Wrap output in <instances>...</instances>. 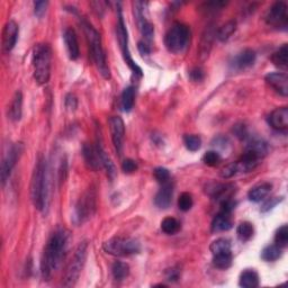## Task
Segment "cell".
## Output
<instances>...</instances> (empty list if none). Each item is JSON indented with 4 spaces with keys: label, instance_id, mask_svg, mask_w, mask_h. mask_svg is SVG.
Segmentation results:
<instances>
[{
    "label": "cell",
    "instance_id": "obj_1",
    "mask_svg": "<svg viewBox=\"0 0 288 288\" xmlns=\"http://www.w3.org/2000/svg\"><path fill=\"white\" fill-rule=\"evenodd\" d=\"M69 233L64 229H57L51 234L43 252L41 272L44 280H50L51 276L59 269L68 248Z\"/></svg>",
    "mask_w": 288,
    "mask_h": 288
},
{
    "label": "cell",
    "instance_id": "obj_2",
    "mask_svg": "<svg viewBox=\"0 0 288 288\" xmlns=\"http://www.w3.org/2000/svg\"><path fill=\"white\" fill-rule=\"evenodd\" d=\"M31 197L33 205L38 210H43L46 206L47 185H46V163L42 157L38 158L33 171L31 181Z\"/></svg>",
    "mask_w": 288,
    "mask_h": 288
},
{
    "label": "cell",
    "instance_id": "obj_3",
    "mask_svg": "<svg viewBox=\"0 0 288 288\" xmlns=\"http://www.w3.org/2000/svg\"><path fill=\"white\" fill-rule=\"evenodd\" d=\"M51 60L52 52L49 45L41 43L34 46L32 55L33 75L38 85L49 83L51 77Z\"/></svg>",
    "mask_w": 288,
    "mask_h": 288
},
{
    "label": "cell",
    "instance_id": "obj_4",
    "mask_svg": "<svg viewBox=\"0 0 288 288\" xmlns=\"http://www.w3.org/2000/svg\"><path fill=\"white\" fill-rule=\"evenodd\" d=\"M84 30L87 36V41L89 44V50L91 52V56L95 61L96 65L99 74L102 75L105 79L110 78V71L106 62V55H105V51L103 49L102 37H100L99 33L95 30L93 25H90L88 22H84Z\"/></svg>",
    "mask_w": 288,
    "mask_h": 288
},
{
    "label": "cell",
    "instance_id": "obj_5",
    "mask_svg": "<svg viewBox=\"0 0 288 288\" xmlns=\"http://www.w3.org/2000/svg\"><path fill=\"white\" fill-rule=\"evenodd\" d=\"M87 249L88 243L86 241L81 242L79 246L77 247L74 256H72L71 260L65 268L63 280H62V285L64 287L75 286L76 282L78 281L80 273L83 271V268L85 266L86 258H87Z\"/></svg>",
    "mask_w": 288,
    "mask_h": 288
},
{
    "label": "cell",
    "instance_id": "obj_6",
    "mask_svg": "<svg viewBox=\"0 0 288 288\" xmlns=\"http://www.w3.org/2000/svg\"><path fill=\"white\" fill-rule=\"evenodd\" d=\"M190 38L189 27L182 23H175L165 37V44L168 51L171 53L179 54L184 52L188 45Z\"/></svg>",
    "mask_w": 288,
    "mask_h": 288
},
{
    "label": "cell",
    "instance_id": "obj_7",
    "mask_svg": "<svg viewBox=\"0 0 288 288\" xmlns=\"http://www.w3.org/2000/svg\"><path fill=\"white\" fill-rule=\"evenodd\" d=\"M103 249L105 252L117 257H127L140 252L141 246L136 240L131 238L116 237L104 242Z\"/></svg>",
    "mask_w": 288,
    "mask_h": 288
},
{
    "label": "cell",
    "instance_id": "obj_8",
    "mask_svg": "<svg viewBox=\"0 0 288 288\" xmlns=\"http://www.w3.org/2000/svg\"><path fill=\"white\" fill-rule=\"evenodd\" d=\"M96 190L95 188H89L79 198L75 208V220L77 224H83L93 218L96 212Z\"/></svg>",
    "mask_w": 288,
    "mask_h": 288
},
{
    "label": "cell",
    "instance_id": "obj_9",
    "mask_svg": "<svg viewBox=\"0 0 288 288\" xmlns=\"http://www.w3.org/2000/svg\"><path fill=\"white\" fill-rule=\"evenodd\" d=\"M117 38L119 42V45H121V50L123 52L124 59L127 65L129 66L134 74H136L138 76H142V70L140 66L136 64V62L132 59L131 52L128 50V36H127V30L126 25L124 23V18L122 15L121 8H118V21H117Z\"/></svg>",
    "mask_w": 288,
    "mask_h": 288
},
{
    "label": "cell",
    "instance_id": "obj_10",
    "mask_svg": "<svg viewBox=\"0 0 288 288\" xmlns=\"http://www.w3.org/2000/svg\"><path fill=\"white\" fill-rule=\"evenodd\" d=\"M24 152V146L22 143H16L9 149L8 152L5 155L3 162H2V169H0V178H2V185L5 186L8 181L9 177L12 175V171L14 167L16 166V162L18 161L19 157L22 156Z\"/></svg>",
    "mask_w": 288,
    "mask_h": 288
},
{
    "label": "cell",
    "instance_id": "obj_11",
    "mask_svg": "<svg viewBox=\"0 0 288 288\" xmlns=\"http://www.w3.org/2000/svg\"><path fill=\"white\" fill-rule=\"evenodd\" d=\"M266 22L277 28H286L288 22L287 5L284 2H277L273 4L267 13Z\"/></svg>",
    "mask_w": 288,
    "mask_h": 288
},
{
    "label": "cell",
    "instance_id": "obj_12",
    "mask_svg": "<svg viewBox=\"0 0 288 288\" xmlns=\"http://www.w3.org/2000/svg\"><path fill=\"white\" fill-rule=\"evenodd\" d=\"M108 125L112 134V141L114 148L118 155H121L123 150L124 137H125V124L119 116H112L108 119Z\"/></svg>",
    "mask_w": 288,
    "mask_h": 288
},
{
    "label": "cell",
    "instance_id": "obj_13",
    "mask_svg": "<svg viewBox=\"0 0 288 288\" xmlns=\"http://www.w3.org/2000/svg\"><path fill=\"white\" fill-rule=\"evenodd\" d=\"M18 33L19 28L16 22L9 21L6 23V25H5L3 30V40H2L3 51L5 53H9V52L15 47L18 38Z\"/></svg>",
    "mask_w": 288,
    "mask_h": 288
},
{
    "label": "cell",
    "instance_id": "obj_14",
    "mask_svg": "<svg viewBox=\"0 0 288 288\" xmlns=\"http://www.w3.org/2000/svg\"><path fill=\"white\" fill-rule=\"evenodd\" d=\"M206 193L210 197L222 203L223 200L232 198L234 193V186L230 184H219V182H212L206 186Z\"/></svg>",
    "mask_w": 288,
    "mask_h": 288
},
{
    "label": "cell",
    "instance_id": "obj_15",
    "mask_svg": "<svg viewBox=\"0 0 288 288\" xmlns=\"http://www.w3.org/2000/svg\"><path fill=\"white\" fill-rule=\"evenodd\" d=\"M266 83L268 86L279 94L282 97L288 95V77L285 72H272L266 76Z\"/></svg>",
    "mask_w": 288,
    "mask_h": 288
},
{
    "label": "cell",
    "instance_id": "obj_16",
    "mask_svg": "<svg viewBox=\"0 0 288 288\" xmlns=\"http://www.w3.org/2000/svg\"><path fill=\"white\" fill-rule=\"evenodd\" d=\"M270 126L279 132H286L288 128V108L279 107L272 110L268 117Z\"/></svg>",
    "mask_w": 288,
    "mask_h": 288
},
{
    "label": "cell",
    "instance_id": "obj_17",
    "mask_svg": "<svg viewBox=\"0 0 288 288\" xmlns=\"http://www.w3.org/2000/svg\"><path fill=\"white\" fill-rule=\"evenodd\" d=\"M172 195H174V185L170 181L162 184L160 190L156 195L155 203L159 208L166 209L169 207L172 201Z\"/></svg>",
    "mask_w": 288,
    "mask_h": 288
},
{
    "label": "cell",
    "instance_id": "obj_18",
    "mask_svg": "<svg viewBox=\"0 0 288 288\" xmlns=\"http://www.w3.org/2000/svg\"><path fill=\"white\" fill-rule=\"evenodd\" d=\"M83 156H84L86 165H87L90 169L97 170L99 166L102 165V162H100L98 146L93 147L91 144L85 143L83 147Z\"/></svg>",
    "mask_w": 288,
    "mask_h": 288
},
{
    "label": "cell",
    "instance_id": "obj_19",
    "mask_svg": "<svg viewBox=\"0 0 288 288\" xmlns=\"http://www.w3.org/2000/svg\"><path fill=\"white\" fill-rule=\"evenodd\" d=\"M64 43L66 46V51H68L69 57L71 60H77L79 57L80 50H79V43L78 37L74 28H66L63 34Z\"/></svg>",
    "mask_w": 288,
    "mask_h": 288
},
{
    "label": "cell",
    "instance_id": "obj_20",
    "mask_svg": "<svg viewBox=\"0 0 288 288\" xmlns=\"http://www.w3.org/2000/svg\"><path fill=\"white\" fill-rule=\"evenodd\" d=\"M233 228V219L232 213L221 212L215 216L212 222V232L219 233V232H225L229 231Z\"/></svg>",
    "mask_w": 288,
    "mask_h": 288
},
{
    "label": "cell",
    "instance_id": "obj_21",
    "mask_svg": "<svg viewBox=\"0 0 288 288\" xmlns=\"http://www.w3.org/2000/svg\"><path fill=\"white\" fill-rule=\"evenodd\" d=\"M214 36H216V32H215L214 25H209L205 30L204 34H203V37H201V41H200L199 56H200L201 60H205V59H207V57H208L210 49H212Z\"/></svg>",
    "mask_w": 288,
    "mask_h": 288
},
{
    "label": "cell",
    "instance_id": "obj_22",
    "mask_svg": "<svg viewBox=\"0 0 288 288\" xmlns=\"http://www.w3.org/2000/svg\"><path fill=\"white\" fill-rule=\"evenodd\" d=\"M271 188L272 185L269 184V182H263V184L254 186L253 188L249 190L248 198L253 201V203H259V201L263 200L270 194Z\"/></svg>",
    "mask_w": 288,
    "mask_h": 288
},
{
    "label": "cell",
    "instance_id": "obj_23",
    "mask_svg": "<svg viewBox=\"0 0 288 288\" xmlns=\"http://www.w3.org/2000/svg\"><path fill=\"white\" fill-rule=\"evenodd\" d=\"M256 57H257L256 52L251 49H246L235 57L234 65L237 66L238 69L249 68V66H251L254 62H256Z\"/></svg>",
    "mask_w": 288,
    "mask_h": 288
},
{
    "label": "cell",
    "instance_id": "obj_24",
    "mask_svg": "<svg viewBox=\"0 0 288 288\" xmlns=\"http://www.w3.org/2000/svg\"><path fill=\"white\" fill-rule=\"evenodd\" d=\"M22 112H23V95L21 91H17L15 96H14L11 107H9L8 116L13 122H18L22 117Z\"/></svg>",
    "mask_w": 288,
    "mask_h": 288
},
{
    "label": "cell",
    "instance_id": "obj_25",
    "mask_svg": "<svg viewBox=\"0 0 288 288\" xmlns=\"http://www.w3.org/2000/svg\"><path fill=\"white\" fill-rule=\"evenodd\" d=\"M271 62L273 65H276L277 68L281 70H287L288 66V46L287 44H284L280 46L275 53L271 55Z\"/></svg>",
    "mask_w": 288,
    "mask_h": 288
},
{
    "label": "cell",
    "instance_id": "obj_26",
    "mask_svg": "<svg viewBox=\"0 0 288 288\" xmlns=\"http://www.w3.org/2000/svg\"><path fill=\"white\" fill-rule=\"evenodd\" d=\"M239 285L243 288H256L259 286V276L252 269H247L241 272Z\"/></svg>",
    "mask_w": 288,
    "mask_h": 288
},
{
    "label": "cell",
    "instance_id": "obj_27",
    "mask_svg": "<svg viewBox=\"0 0 288 288\" xmlns=\"http://www.w3.org/2000/svg\"><path fill=\"white\" fill-rule=\"evenodd\" d=\"M246 151H249L253 153L254 156L258 157L259 159L265 158L268 153V146L265 141L259 140V138H253L250 142L247 144Z\"/></svg>",
    "mask_w": 288,
    "mask_h": 288
},
{
    "label": "cell",
    "instance_id": "obj_28",
    "mask_svg": "<svg viewBox=\"0 0 288 288\" xmlns=\"http://www.w3.org/2000/svg\"><path fill=\"white\" fill-rule=\"evenodd\" d=\"M98 149H99V156H100V162H102V166L104 167V169L106 170V174H107L109 180L113 181L115 178H116V175H117L116 168H115L114 162L112 161V159H110L107 153L105 152L104 149L100 146H98Z\"/></svg>",
    "mask_w": 288,
    "mask_h": 288
},
{
    "label": "cell",
    "instance_id": "obj_29",
    "mask_svg": "<svg viewBox=\"0 0 288 288\" xmlns=\"http://www.w3.org/2000/svg\"><path fill=\"white\" fill-rule=\"evenodd\" d=\"M232 252L225 251L221 253L213 254V265L219 269H228L232 265Z\"/></svg>",
    "mask_w": 288,
    "mask_h": 288
},
{
    "label": "cell",
    "instance_id": "obj_30",
    "mask_svg": "<svg viewBox=\"0 0 288 288\" xmlns=\"http://www.w3.org/2000/svg\"><path fill=\"white\" fill-rule=\"evenodd\" d=\"M235 30H237V22L230 21L219 28L218 32H216V37H218L219 41L225 42L233 35Z\"/></svg>",
    "mask_w": 288,
    "mask_h": 288
},
{
    "label": "cell",
    "instance_id": "obj_31",
    "mask_svg": "<svg viewBox=\"0 0 288 288\" xmlns=\"http://www.w3.org/2000/svg\"><path fill=\"white\" fill-rule=\"evenodd\" d=\"M134 100H135V89L129 86L124 89L122 94V108L124 112H131L134 106Z\"/></svg>",
    "mask_w": 288,
    "mask_h": 288
},
{
    "label": "cell",
    "instance_id": "obj_32",
    "mask_svg": "<svg viewBox=\"0 0 288 288\" xmlns=\"http://www.w3.org/2000/svg\"><path fill=\"white\" fill-rule=\"evenodd\" d=\"M282 251L281 248L278 247L277 244H271L263 249L261 252V258L267 262H272L278 260L281 257Z\"/></svg>",
    "mask_w": 288,
    "mask_h": 288
},
{
    "label": "cell",
    "instance_id": "obj_33",
    "mask_svg": "<svg viewBox=\"0 0 288 288\" xmlns=\"http://www.w3.org/2000/svg\"><path fill=\"white\" fill-rule=\"evenodd\" d=\"M253 225L250 222H242L240 223V225L237 229V234L238 238L240 239V241L247 242L253 237Z\"/></svg>",
    "mask_w": 288,
    "mask_h": 288
},
{
    "label": "cell",
    "instance_id": "obj_34",
    "mask_svg": "<svg viewBox=\"0 0 288 288\" xmlns=\"http://www.w3.org/2000/svg\"><path fill=\"white\" fill-rule=\"evenodd\" d=\"M113 277L116 280H123L129 275V266L125 262L116 261L112 267Z\"/></svg>",
    "mask_w": 288,
    "mask_h": 288
},
{
    "label": "cell",
    "instance_id": "obj_35",
    "mask_svg": "<svg viewBox=\"0 0 288 288\" xmlns=\"http://www.w3.org/2000/svg\"><path fill=\"white\" fill-rule=\"evenodd\" d=\"M161 230L166 234H175L180 230V223L174 218H166L161 222Z\"/></svg>",
    "mask_w": 288,
    "mask_h": 288
},
{
    "label": "cell",
    "instance_id": "obj_36",
    "mask_svg": "<svg viewBox=\"0 0 288 288\" xmlns=\"http://www.w3.org/2000/svg\"><path fill=\"white\" fill-rule=\"evenodd\" d=\"M209 249H210V252H212L213 254L225 252V251H231V242H230L228 239L220 238L218 240H215V241L210 244Z\"/></svg>",
    "mask_w": 288,
    "mask_h": 288
},
{
    "label": "cell",
    "instance_id": "obj_37",
    "mask_svg": "<svg viewBox=\"0 0 288 288\" xmlns=\"http://www.w3.org/2000/svg\"><path fill=\"white\" fill-rule=\"evenodd\" d=\"M275 243L278 247L286 248L288 244V227L287 225H282L277 230L275 234Z\"/></svg>",
    "mask_w": 288,
    "mask_h": 288
},
{
    "label": "cell",
    "instance_id": "obj_38",
    "mask_svg": "<svg viewBox=\"0 0 288 288\" xmlns=\"http://www.w3.org/2000/svg\"><path fill=\"white\" fill-rule=\"evenodd\" d=\"M184 143L189 151L195 152L198 151L201 147V138L198 135L190 134V135H185Z\"/></svg>",
    "mask_w": 288,
    "mask_h": 288
},
{
    "label": "cell",
    "instance_id": "obj_39",
    "mask_svg": "<svg viewBox=\"0 0 288 288\" xmlns=\"http://www.w3.org/2000/svg\"><path fill=\"white\" fill-rule=\"evenodd\" d=\"M193 204H194L193 196L189 193L180 194L178 198V207L180 210H182V212H188V210L193 207Z\"/></svg>",
    "mask_w": 288,
    "mask_h": 288
},
{
    "label": "cell",
    "instance_id": "obj_40",
    "mask_svg": "<svg viewBox=\"0 0 288 288\" xmlns=\"http://www.w3.org/2000/svg\"><path fill=\"white\" fill-rule=\"evenodd\" d=\"M221 160H222V158H221L220 153L216 151H207L203 157V162L208 167L218 166Z\"/></svg>",
    "mask_w": 288,
    "mask_h": 288
},
{
    "label": "cell",
    "instance_id": "obj_41",
    "mask_svg": "<svg viewBox=\"0 0 288 288\" xmlns=\"http://www.w3.org/2000/svg\"><path fill=\"white\" fill-rule=\"evenodd\" d=\"M153 175H155V178L157 179L158 182H160V184H166V182L170 181V172L168 169L163 167H158L153 171Z\"/></svg>",
    "mask_w": 288,
    "mask_h": 288
},
{
    "label": "cell",
    "instance_id": "obj_42",
    "mask_svg": "<svg viewBox=\"0 0 288 288\" xmlns=\"http://www.w3.org/2000/svg\"><path fill=\"white\" fill-rule=\"evenodd\" d=\"M140 24V28L142 31L143 36L147 38L148 41H151L153 38V35H155V27H153L152 24L150 22H148L147 19H144Z\"/></svg>",
    "mask_w": 288,
    "mask_h": 288
},
{
    "label": "cell",
    "instance_id": "obj_43",
    "mask_svg": "<svg viewBox=\"0 0 288 288\" xmlns=\"http://www.w3.org/2000/svg\"><path fill=\"white\" fill-rule=\"evenodd\" d=\"M238 172V168H237V163L232 162L230 163V165L225 166L222 170L220 172V176L222 177L223 179H229V178H232L233 176H235Z\"/></svg>",
    "mask_w": 288,
    "mask_h": 288
},
{
    "label": "cell",
    "instance_id": "obj_44",
    "mask_svg": "<svg viewBox=\"0 0 288 288\" xmlns=\"http://www.w3.org/2000/svg\"><path fill=\"white\" fill-rule=\"evenodd\" d=\"M122 170L125 172V174H133L134 171L137 170V163L132 159L124 160L122 165Z\"/></svg>",
    "mask_w": 288,
    "mask_h": 288
},
{
    "label": "cell",
    "instance_id": "obj_45",
    "mask_svg": "<svg viewBox=\"0 0 288 288\" xmlns=\"http://www.w3.org/2000/svg\"><path fill=\"white\" fill-rule=\"evenodd\" d=\"M47 2H35L34 3V13L37 17H42L44 15L47 8Z\"/></svg>",
    "mask_w": 288,
    "mask_h": 288
},
{
    "label": "cell",
    "instance_id": "obj_46",
    "mask_svg": "<svg viewBox=\"0 0 288 288\" xmlns=\"http://www.w3.org/2000/svg\"><path fill=\"white\" fill-rule=\"evenodd\" d=\"M281 200H282V197H271L270 199H268L266 203L262 205L261 212H268V210H270L271 208L275 207L278 203H280Z\"/></svg>",
    "mask_w": 288,
    "mask_h": 288
},
{
    "label": "cell",
    "instance_id": "obj_47",
    "mask_svg": "<svg viewBox=\"0 0 288 288\" xmlns=\"http://www.w3.org/2000/svg\"><path fill=\"white\" fill-rule=\"evenodd\" d=\"M227 3L224 2H212L204 5L206 12H218L221 8H223Z\"/></svg>",
    "mask_w": 288,
    "mask_h": 288
},
{
    "label": "cell",
    "instance_id": "obj_48",
    "mask_svg": "<svg viewBox=\"0 0 288 288\" xmlns=\"http://www.w3.org/2000/svg\"><path fill=\"white\" fill-rule=\"evenodd\" d=\"M189 77H190L191 80L196 81V83H198V81H201L205 78V74L200 68H194V69L190 70Z\"/></svg>",
    "mask_w": 288,
    "mask_h": 288
},
{
    "label": "cell",
    "instance_id": "obj_49",
    "mask_svg": "<svg viewBox=\"0 0 288 288\" xmlns=\"http://www.w3.org/2000/svg\"><path fill=\"white\" fill-rule=\"evenodd\" d=\"M65 106L70 110H75L77 108V106H78V100H77V98L75 97L74 95L69 94L68 96H66L65 97Z\"/></svg>",
    "mask_w": 288,
    "mask_h": 288
},
{
    "label": "cell",
    "instance_id": "obj_50",
    "mask_svg": "<svg viewBox=\"0 0 288 288\" xmlns=\"http://www.w3.org/2000/svg\"><path fill=\"white\" fill-rule=\"evenodd\" d=\"M66 170H68V165H66V161L65 160H62L61 162V167H60V170H59V179H60V182L62 184L66 178Z\"/></svg>",
    "mask_w": 288,
    "mask_h": 288
},
{
    "label": "cell",
    "instance_id": "obj_51",
    "mask_svg": "<svg viewBox=\"0 0 288 288\" xmlns=\"http://www.w3.org/2000/svg\"><path fill=\"white\" fill-rule=\"evenodd\" d=\"M137 49H138V52H140L142 55H149L151 52L150 46H149L147 43H144V42H138Z\"/></svg>",
    "mask_w": 288,
    "mask_h": 288
}]
</instances>
